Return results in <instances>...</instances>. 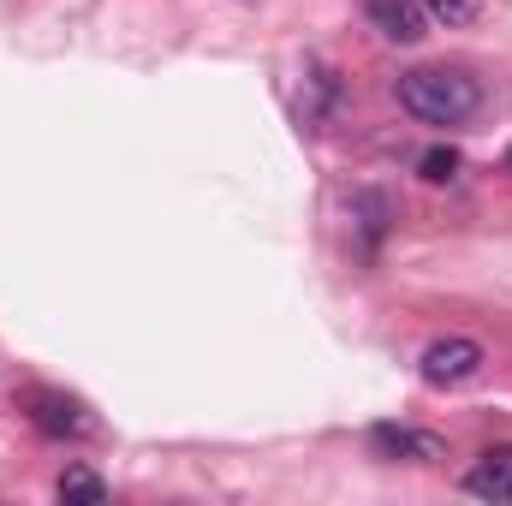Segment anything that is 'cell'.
<instances>
[{
    "label": "cell",
    "mask_w": 512,
    "mask_h": 506,
    "mask_svg": "<svg viewBox=\"0 0 512 506\" xmlns=\"http://www.w3.org/2000/svg\"><path fill=\"white\" fill-rule=\"evenodd\" d=\"M399 108L417 120V126H465L477 108H483V84L459 66H417V72H399L393 84Z\"/></svg>",
    "instance_id": "cell-1"
},
{
    "label": "cell",
    "mask_w": 512,
    "mask_h": 506,
    "mask_svg": "<svg viewBox=\"0 0 512 506\" xmlns=\"http://www.w3.org/2000/svg\"><path fill=\"white\" fill-rule=\"evenodd\" d=\"M352 215H358V233H364V256L376 251V239H382L387 227V203L376 197V191H352V203H346Z\"/></svg>",
    "instance_id": "cell-8"
},
{
    "label": "cell",
    "mask_w": 512,
    "mask_h": 506,
    "mask_svg": "<svg viewBox=\"0 0 512 506\" xmlns=\"http://www.w3.org/2000/svg\"><path fill=\"white\" fill-rule=\"evenodd\" d=\"M465 495H477V501H512V447H489L465 471Z\"/></svg>",
    "instance_id": "cell-6"
},
{
    "label": "cell",
    "mask_w": 512,
    "mask_h": 506,
    "mask_svg": "<svg viewBox=\"0 0 512 506\" xmlns=\"http://www.w3.org/2000/svg\"><path fill=\"white\" fill-rule=\"evenodd\" d=\"M417 370H423L429 387H459V381H471L477 370H483V346H477V340H465V334H447V340L423 346Z\"/></svg>",
    "instance_id": "cell-4"
},
{
    "label": "cell",
    "mask_w": 512,
    "mask_h": 506,
    "mask_svg": "<svg viewBox=\"0 0 512 506\" xmlns=\"http://www.w3.org/2000/svg\"><path fill=\"white\" fill-rule=\"evenodd\" d=\"M423 12H429V24L459 30V24H471V18L483 12V0H423Z\"/></svg>",
    "instance_id": "cell-9"
},
{
    "label": "cell",
    "mask_w": 512,
    "mask_h": 506,
    "mask_svg": "<svg viewBox=\"0 0 512 506\" xmlns=\"http://www.w3.org/2000/svg\"><path fill=\"white\" fill-rule=\"evenodd\" d=\"M370 24L387 42H423L429 36V12L423 0H370Z\"/></svg>",
    "instance_id": "cell-5"
},
{
    "label": "cell",
    "mask_w": 512,
    "mask_h": 506,
    "mask_svg": "<svg viewBox=\"0 0 512 506\" xmlns=\"http://www.w3.org/2000/svg\"><path fill=\"white\" fill-rule=\"evenodd\" d=\"M370 453L387 459V465H441L447 441L429 435V429H411V423H376L370 429Z\"/></svg>",
    "instance_id": "cell-3"
},
{
    "label": "cell",
    "mask_w": 512,
    "mask_h": 506,
    "mask_svg": "<svg viewBox=\"0 0 512 506\" xmlns=\"http://www.w3.org/2000/svg\"><path fill=\"white\" fill-rule=\"evenodd\" d=\"M507 167H512V155H507Z\"/></svg>",
    "instance_id": "cell-11"
},
{
    "label": "cell",
    "mask_w": 512,
    "mask_h": 506,
    "mask_svg": "<svg viewBox=\"0 0 512 506\" xmlns=\"http://www.w3.org/2000/svg\"><path fill=\"white\" fill-rule=\"evenodd\" d=\"M54 495H60V501H78V506H102L108 501V483H102L90 465H66L60 483H54Z\"/></svg>",
    "instance_id": "cell-7"
},
{
    "label": "cell",
    "mask_w": 512,
    "mask_h": 506,
    "mask_svg": "<svg viewBox=\"0 0 512 506\" xmlns=\"http://www.w3.org/2000/svg\"><path fill=\"white\" fill-rule=\"evenodd\" d=\"M417 167H423V179H429V185H453L465 161H459V149H429V155H423Z\"/></svg>",
    "instance_id": "cell-10"
},
{
    "label": "cell",
    "mask_w": 512,
    "mask_h": 506,
    "mask_svg": "<svg viewBox=\"0 0 512 506\" xmlns=\"http://www.w3.org/2000/svg\"><path fill=\"white\" fill-rule=\"evenodd\" d=\"M18 405H24V417H30L42 435H54V441H90V435H96L90 405L72 399V393H60V387H24Z\"/></svg>",
    "instance_id": "cell-2"
}]
</instances>
